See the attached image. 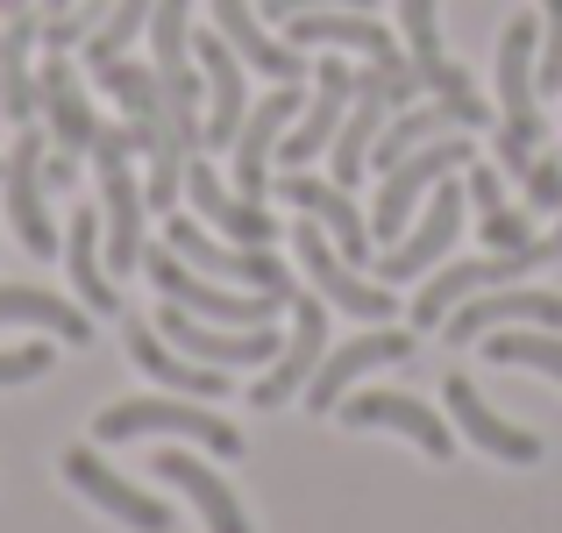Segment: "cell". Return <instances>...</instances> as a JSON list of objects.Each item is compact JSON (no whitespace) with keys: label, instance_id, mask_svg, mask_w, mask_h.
Instances as JSON below:
<instances>
[{"label":"cell","instance_id":"cell-28","mask_svg":"<svg viewBox=\"0 0 562 533\" xmlns=\"http://www.w3.org/2000/svg\"><path fill=\"white\" fill-rule=\"evenodd\" d=\"M157 477L165 484H179V491L200 506V520H206V533H249V520H243V506H235V491L214 477L206 463H192V455H179V449H165L157 455Z\"/></svg>","mask_w":562,"mask_h":533},{"label":"cell","instance_id":"cell-43","mask_svg":"<svg viewBox=\"0 0 562 533\" xmlns=\"http://www.w3.org/2000/svg\"><path fill=\"white\" fill-rule=\"evenodd\" d=\"M0 165H8V157H0Z\"/></svg>","mask_w":562,"mask_h":533},{"label":"cell","instance_id":"cell-10","mask_svg":"<svg viewBox=\"0 0 562 533\" xmlns=\"http://www.w3.org/2000/svg\"><path fill=\"white\" fill-rule=\"evenodd\" d=\"M157 334H165L171 349H186L192 363H214V370H249V363H271V355L285 349L271 334V320H263V328H214V320L186 314V306H171V299H165V314H157Z\"/></svg>","mask_w":562,"mask_h":533},{"label":"cell","instance_id":"cell-23","mask_svg":"<svg viewBox=\"0 0 562 533\" xmlns=\"http://www.w3.org/2000/svg\"><path fill=\"white\" fill-rule=\"evenodd\" d=\"M441 398H449V412H456V434L477 441L484 455H498V463H541V441L527 434V427L498 420V412L477 398V384H470V377H441Z\"/></svg>","mask_w":562,"mask_h":533},{"label":"cell","instance_id":"cell-2","mask_svg":"<svg viewBox=\"0 0 562 533\" xmlns=\"http://www.w3.org/2000/svg\"><path fill=\"white\" fill-rule=\"evenodd\" d=\"M413 93H420L413 57H384V65L357 71V100H349L342 136H335V185H357V178L371 171V143L384 136V122H392L398 107H413Z\"/></svg>","mask_w":562,"mask_h":533},{"label":"cell","instance_id":"cell-34","mask_svg":"<svg viewBox=\"0 0 562 533\" xmlns=\"http://www.w3.org/2000/svg\"><path fill=\"white\" fill-rule=\"evenodd\" d=\"M150 8H157V0H114V8H108V22H100L93 36H86V65L100 71L108 57H122L128 43H136V29H150Z\"/></svg>","mask_w":562,"mask_h":533},{"label":"cell","instance_id":"cell-42","mask_svg":"<svg viewBox=\"0 0 562 533\" xmlns=\"http://www.w3.org/2000/svg\"><path fill=\"white\" fill-rule=\"evenodd\" d=\"M14 8H29V0H8V14H14Z\"/></svg>","mask_w":562,"mask_h":533},{"label":"cell","instance_id":"cell-20","mask_svg":"<svg viewBox=\"0 0 562 533\" xmlns=\"http://www.w3.org/2000/svg\"><path fill=\"white\" fill-rule=\"evenodd\" d=\"M292 114H300V86H278L271 100L249 107L243 136H235V185H243V200H263V192H271V150L285 143Z\"/></svg>","mask_w":562,"mask_h":533},{"label":"cell","instance_id":"cell-39","mask_svg":"<svg viewBox=\"0 0 562 533\" xmlns=\"http://www.w3.org/2000/svg\"><path fill=\"white\" fill-rule=\"evenodd\" d=\"M527 206H562V165L555 157H535V165H527Z\"/></svg>","mask_w":562,"mask_h":533},{"label":"cell","instance_id":"cell-9","mask_svg":"<svg viewBox=\"0 0 562 533\" xmlns=\"http://www.w3.org/2000/svg\"><path fill=\"white\" fill-rule=\"evenodd\" d=\"M463 206H470V192L441 178V185L427 192L420 220H413V228L384 249V285H406V277H427V271H435V263L456 249V235H463Z\"/></svg>","mask_w":562,"mask_h":533},{"label":"cell","instance_id":"cell-19","mask_svg":"<svg viewBox=\"0 0 562 533\" xmlns=\"http://www.w3.org/2000/svg\"><path fill=\"white\" fill-rule=\"evenodd\" d=\"M36 114L50 122V150H65V157H86V150H93L100 114H93V100H86L79 71H71L65 57H50V65L36 71Z\"/></svg>","mask_w":562,"mask_h":533},{"label":"cell","instance_id":"cell-8","mask_svg":"<svg viewBox=\"0 0 562 533\" xmlns=\"http://www.w3.org/2000/svg\"><path fill=\"white\" fill-rule=\"evenodd\" d=\"M498 328H562V299L555 292H535V285H492V292L463 299L449 320H441V342L470 349V342H484V334H498Z\"/></svg>","mask_w":562,"mask_h":533},{"label":"cell","instance_id":"cell-17","mask_svg":"<svg viewBox=\"0 0 562 533\" xmlns=\"http://www.w3.org/2000/svg\"><path fill=\"white\" fill-rule=\"evenodd\" d=\"M192 57H200V79H206V143H214V150H235V136H243V122H249L243 57L228 50V36H221V29L192 36Z\"/></svg>","mask_w":562,"mask_h":533},{"label":"cell","instance_id":"cell-41","mask_svg":"<svg viewBox=\"0 0 562 533\" xmlns=\"http://www.w3.org/2000/svg\"><path fill=\"white\" fill-rule=\"evenodd\" d=\"M71 8V0H43V22H50V14H65Z\"/></svg>","mask_w":562,"mask_h":533},{"label":"cell","instance_id":"cell-31","mask_svg":"<svg viewBox=\"0 0 562 533\" xmlns=\"http://www.w3.org/2000/svg\"><path fill=\"white\" fill-rule=\"evenodd\" d=\"M65 263H71V285H79L86 314H114V306H122V292H114V271H108V257H100V214H71Z\"/></svg>","mask_w":562,"mask_h":533},{"label":"cell","instance_id":"cell-13","mask_svg":"<svg viewBox=\"0 0 562 533\" xmlns=\"http://www.w3.org/2000/svg\"><path fill=\"white\" fill-rule=\"evenodd\" d=\"M406 355H413V334L384 320V328H371V334H357V342H342V349L321 355L314 384H306V406H314L321 420H328V412L349 398V384H357V377H371L378 363H406Z\"/></svg>","mask_w":562,"mask_h":533},{"label":"cell","instance_id":"cell-38","mask_svg":"<svg viewBox=\"0 0 562 533\" xmlns=\"http://www.w3.org/2000/svg\"><path fill=\"white\" fill-rule=\"evenodd\" d=\"M50 370V349L43 342H22V349H0V384H29Z\"/></svg>","mask_w":562,"mask_h":533},{"label":"cell","instance_id":"cell-16","mask_svg":"<svg viewBox=\"0 0 562 533\" xmlns=\"http://www.w3.org/2000/svg\"><path fill=\"white\" fill-rule=\"evenodd\" d=\"M43 136H36V122L14 136V157L0 165V178H8V220H14V235H22V249L29 257H57V228H50V214H43Z\"/></svg>","mask_w":562,"mask_h":533},{"label":"cell","instance_id":"cell-26","mask_svg":"<svg viewBox=\"0 0 562 533\" xmlns=\"http://www.w3.org/2000/svg\"><path fill=\"white\" fill-rule=\"evenodd\" d=\"M128 355H136V370L143 377H157V384H171L179 398H221L228 392V377H221L214 363H192L186 349H171L157 328H143V320H128Z\"/></svg>","mask_w":562,"mask_h":533},{"label":"cell","instance_id":"cell-4","mask_svg":"<svg viewBox=\"0 0 562 533\" xmlns=\"http://www.w3.org/2000/svg\"><path fill=\"white\" fill-rule=\"evenodd\" d=\"M100 165V235H108V271H136L143 263V185L136 171H128V157H136V136L128 128H100L93 150H86Z\"/></svg>","mask_w":562,"mask_h":533},{"label":"cell","instance_id":"cell-11","mask_svg":"<svg viewBox=\"0 0 562 533\" xmlns=\"http://www.w3.org/2000/svg\"><path fill=\"white\" fill-rule=\"evenodd\" d=\"M321 355H328V299H300L292 292V334L285 349L271 355V370H263V384H249V406H285V398H300L306 384H314Z\"/></svg>","mask_w":562,"mask_h":533},{"label":"cell","instance_id":"cell-24","mask_svg":"<svg viewBox=\"0 0 562 533\" xmlns=\"http://www.w3.org/2000/svg\"><path fill=\"white\" fill-rule=\"evenodd\" d=\"M214 29L228 36V50L243 57L249 71H263V79L292 86V79L306 71V57L292 50V43H271V29L257 22V0H214Z\"/></svg>","mask_w":562,"mask_h":533},{"label":"cell","instance_id":"cell-30","mask_svg":"<svg viewBox=\"0 0 562 533\" xmlns=\"http://www.w3.org/2000/svg\"><path fill=\"white\" fill-rule=\"evenodd\" d=\"M8 320H22V328H50L57 342H93V320H86V306H71V299H57V292H43V285H0V328Z\"/></svg>","mask_w":562,"mask_h":533},{"label":"cell","instance_id":"cell-12","mask_svg":"<svg viewBox=\"0 0 562 533\" xmlns=\"http://www.w3.org/2000/svg\"><path fill=\"white\" fill-rule=\"evenodd\" d=\"M292 242H300V263H306V277L321 285L328 306H342L349 320H392V285L357 277V263H349L342 249H328V228H321V220H306Z\"/></svg>","mask_w":562,"mask_h":533},{"label":"cell","instance_id":"cell-15","mask_svg":"<svg viewBox=\"0 0 562 533\" xmlns=\"http://www.w3.org/2000/svg\"><path fill=\"white\" fill-rule=\"evenodd\" d=\"M349 100H357V71H349L342 57H321V93H314V107H300V128H285L278 165H285V171H306V165H314V157L342 136Z\"/></svg>","mask_w":562,"mask_h":533},{"label":"cell","instance_id":"cell-1","mask_svg":"<svg viewBox=\"0 0 562 533\" xmlns=\"http://www.w3.org/2000/svg\"><path fill=\"white\" fill-rule=\"evenodd\" d=\"M535 65H541V29L506 22L498 36V171H520L535 165V143H541V107H535Z\"/></svg>","mask_w":562,"mask_h":533},{"label":"cell","instance_id":"cell-29","mask_svg":"<svg viewBox=\"0 0 562 533\" xmlns=\"http://www.w3.org/2000/svg\"><path fill=\"white\" fill-rule=\"evenodd\" d=\"M456 128H463V122H456V107H449V100H427V107L413 100V107H398L392 122H384V136L371 143V171H392V165H406L413 150H427V143L456 136Z\"/></svg>","mask_w":562,"mask_h":533},{"label":"cell","instance_id":"cell-40","mask_svg":"<svg viewBox=\"0 0 562 533\" xmlns=\"http://www.w3.org/2000/svg\"><path fill=\"white\" fill-rule=\"evenodd\" d=\"M263 14H278V22H292V14H306V8H371V0H257Z\"/></svg>","mask_w":562,"mask_h":533},{"label":"cell","instance_id":"cell-37","mask_svg":"<svg viewBox=\"0 0 562 533\" xmlns=\"http://www.w3.org/2000/svg\"><path fill=\"white\" fill-rule=\"evenodd\" d=\"M535 79L549 86H562V0H541V65H535Z\"/></svg>","mask_w":562,"mask_h":533},{"label":"cell","instance_id":"cell-25","mask_svg":"<svg viewBox=\"0 0 562 533\" xmlns=\"http://www.w3.org/2000/svg\"><path fill=\"white\" fill-rule=\"evenodd\" d=\"M292 43H328V50H363L371 65H384V57H406L392 36H384V22H371V8H306L292 14Z\"/></svg>","mask_w":562,"mask_h":533},{"label":"cell","instance_id":"cell-32","mask_svg":"<svg viewBox=\"0 0 562 533\" xmlns=\"http://www.w3.org/2000/svg\"><path fill=\"white\" fill-rule=\"evenodd\" d=\"M484 355H492V363L541 370V377L562 384V342H555L549 328H498V334H484Z\"/></svg>","mask_w":562,"mask_h":533},{"label":"cell","instance_id":"cell-5","mask_svg":"<svg viewBox=\"0 0 562 533\" xmlns=\"http://www.w3.org/2000/svg\"><path fill=\"white\" fill-rule=\"evenodd\" d=\"M100 441H136V434H179V441H200L214 455H243V434H235L221 412L192 406V398H122L93 420Z\"/></svg>","mask_w":562,"mask_h":533},{"label":"cell","instance_id":"cell-3","mask_svg":"<svg viewBox=\"0 0 562 533\" xmlns=\"http://www.w3.org/2000/svg\"><path fill=\"white\" fill-rule=\"evenodd\" d=\"M143 271H150V285L165 292L171 306H186V314L214 320V328H263L278 306H292L285 292H228L221 277L192 271V263H186L171 242H165V249H143Z\"/></svg>","mask_w":562,"mask_h":533},{"label":"cell","instance_id":"cell-21","mask_svg":"<svg viewBox=\"0 0 562 533\" xmlns=\"http://www.w3.org/2000/svg\"><path fill=\"white\" fill-rule=\"evenodd\" d=\"M278 200H285V206H300V214H314L321 228L335 235V249H342L349 263H357V257H371V220L357 214L349 185H321L314 171H285V178H278Z\"/></svg>","mask_w":562,"mask_h":533},{"label":"cell","instance_id":"cell-35","mask_svg":"<svg viewBox=\"0 0 562 533\" xmlns=\"http://www.w3.org/2000/svg\"><path fill=\"white\" fill-rule=\"evenodd\" d=\"M150 65L157 71H179L186 50H192V0H157L150 8Z\"/></svg>","mask_w":562,"mask_h":533},{"label":"cell","instance_id":"cell-18","mask_svg":"<svg viewBox=\"0 0 562 533\" xmlns=\"http://www.w3.org/2000/svg\"><path fill=\"white\" fill-rule=\"evenodd\" d=\"M65 484H71V491H86L100 512H114L122 526H136V533H171V506H165V498H143L136 484L114 477V469L100 463L93 449H71V455H65Z\"/></svg>","mask_w":562,"mask_h":533},{"label":"cell","instance_id":"cell-7","mask_svg":"<svg viewBox=\"0 0 562 533\" xmlns=\"http://www.w3.org/2000/svg\"><path fill=\"white\" fill-rule=\"evenodd\" d=\"M165 242L179 249L192 271L221 277V285H243V292H285V299H292V277H285V263H278L271 249H249V242H214V235H206L200 220H186V214H171V220H165Z\"/></svg>","mask_w":562,"mask_h":533},{"label":"cell","instance_id":"cell-14","mask_svg":"<svg viewBox=\"0 0 562 533\" xmlns=\"http://www.w3.org/2000/svg\"><path fill=\"white\" fill-rule=\"evenodd\" d=\"M342 420L349 427H384V434H406L420 455H435V463H449L456 455V427L441 420L427 398H406V392H357L342 398Z\"/></svg>","mask_w":562,"mask_h":533},{"label":"cell","instance_id":"cell-6","mask_svg":"<svg viewBox=\"0 0 562 533\" xmlns=\"http://www.w3.org/2000/svg\"><path fill=\"white\" fill-rule=\"evenodd\" d=\"M449 171H470V136L456 128V136H441V143H427V150H413L406 165H392L384 171V192H378V214H371V242L392 249L398 235L413 228V214H420V200L441 185Z\"/></svg>","mask_w":562,"mask_h":533},{"label":"cell","instance_id":"cell-36","mask_svg":"<svg viewBox=\"0 0 562 533\" xmlns=\"http://www.w3.org/2000/svg\"><path fill=\"white\" fill-rule=\"evenodd\" d=\"M108 8H114V0H71L65 14H50V22H43V43H50V50H71V43H86L100 22H108Z\"/></svg>","mask_w":562,"mask_h":533},{"label":"cell","instance_id":"cell-33","mask_svg":"<svg viewBox=\"0 0 562 533\" xmlns=\"http://www.w3.org/2000/svg\"><path fill=\"white\" fill-rule=\"evenodd\" d=\"M398 29H406V57L420 71V86L435 79L449 57H441V0H398Z\"/></svg>","mask_w":562,"mask_h":533},{"label":"cell","instance_id":"cell-27","mask_svg":"<svg viewBox=\"0 0 562 533\" xmlns=\"http://www.w3.org/2000/svg\"><path fill=\"white\" fill-rule=\"evenodd\" d=\"M36 36L43 22L29 8L8 14V29H0V114H8L14 128L36 122V71H29V57H36Z\"/></svg>","mask_w":562,"mask_h":533},{"label":"cell","instance_id":"cell-22","mask_svg":"<svg viewBox=\"0 0 562 533\" xmlns=\"http://www.w3.org/2000/svg\"><path fill=\"white\" fill-rule=\"evenodd\" d=\"M186 200L200 206L206 220H214L228 242H249V249H271V235H278V220L263 214V200H243V192H228L214 178V165H200V157H186Z\"/></svg>","mask_w":562,"mask_h":533},{"label":"cell","instance_id":"cell-44","mask_svg":"<svg viewBox=\"0 0 562 533\" xmlns=\"http://www.w3.org/2000/svg\"><path fill=\"white\" fill-rule=\"evenodd\" d=\"M0 8H8V0H0Z\"/></svg>","mask_w":562,"mask_h":533}]
</instances>
